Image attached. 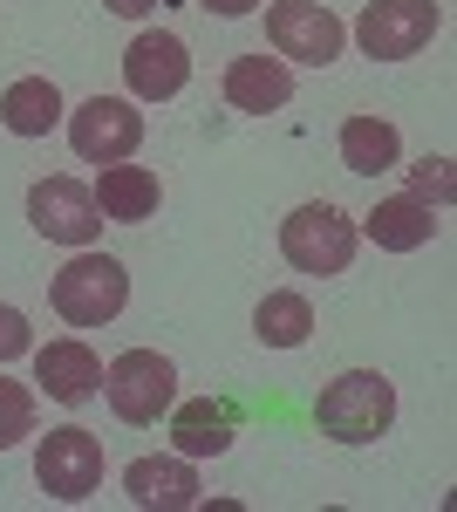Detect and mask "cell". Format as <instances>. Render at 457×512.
Returning a JSON list of instances; mask_svg holds the SVG:
<instances>
[{"instance_id":"6da1fadb","label":"cell","mask_w":457,"mask_h":512,"mask_svg":"<svg viewBox=\"0 0 457 512\" xmlns=\"http://www.w3.org/2000/svg\"><path fill=\"white\" fill-rule=\"evenodd\" d=\"M314 424L335 444H376L396 424V383L376 376V369H348L314 396Z\"/></svg>"},{"instance_id":"7a4b0ae2","label":"cell","mask_w":457,"mask_h":512,"mask_svg":"<svg viewBox=\"0 0 457 512\" xmlns=\"http://www.w3.org/2000/svg\"><path fill=\"white\" fill-rule=\"evenodd\" d=\"M280 253H287L294 274H321V280L348 274V260H355V219H348L342 205H328V198L294 205L280 219Z\"/></svg>"},{"instance_id":"3957f363","label":"cell","mask_w":457,"mask_h":512,"mask_svg":"<svg viewBox=\"0 0 457 512\" xmlns=\"http://www.w3.org/2000/svg\"><path fill=\"white\" fill-rule=\"evenodd\" d=\"M48 301H55V315L69 321V328H103V321L123 315L130 274H123V260H110V253H76V260L55 274Z\"/></svg>"},{"instance_id":"277c9868","label":"cell","mask_w":457,"mask_h":512,"mask_svg":"<svg viewBox=\"0 0 457 512\" xmlns=\"http://www.w3.org/2000/svg\"><path fill=\"white\" fill-rule=\"evenodd\" d=\"M103 396H110V410L123 424H157L178 403V369H171V355H157V349H130L103 369Z\"/></svg>"},{"instance_id":"5b68a950","label":"cell","mask_w":457,"mask_h":512,"mask_svg":"<svg viewBox=\"0 0 457 512\" xmlns=\"http://www.w3.org/2000/svg\"><path fill=\"white\" fill-rule=\"evenodd\" d=\"M444 28V7L437 0H369L362 21H355V41L369 62H410L430 48V35Z\"/></svg>"},{"instance_id":"8992f818","label":"cell","mask_w":457,"mask_h":512,"mask_svg":"<svg viewBox=\"0 0 457 512\" xmlns=\"http://www.w3.org/2000/svg\"><path fill=\"white\" fill-rule=\"evenodd\" d=\"M69 144L82 164H123L144 144V110L130 96H89L69 110Z\"/></svg>"},{"instance_id":"52a82bcc","label":"cell","mask_w":457,"mask_h":512,"mask_svg":"<svg viewBox=\"0 0 457 512\" xmlns=\"http://www.w3.org/2000/svg\"><path fill=\"white\" fill-rule=\"evenodd\" d=\"M267 41H273V55H287V62L328 69V62L348 48V28L321 7V0H273L267 7Z\"/></svg>"},{"instance_id":"ba28073f","label":"cell","mask_w":457,"mask_h":512,"mask_svg":"<svg viewBox=\"0 0 457 512\" xmlns=\"http://www.w3.org/2000/svg\"><path fill=\"white\" fill-rule=\"evenodd\" d=\"M35 478H41V492H48V499H62V506H82V499L103 485V444L82 431V424H62V431L41 437Z\"/></svg>"},{"instance_id":"9c48e42d","label":"cell","mask_w":457,"mask_h":512,"mask_svg":"<svg viewBox=\"0 0 457 512\" xmlns=\"http://www.w3.org/2000/svg\"><path fill=\"white\" fill-rule=\"evenodd\" d=\"M28 226L55 246H96L103 212H96V192L76 178H35L28 185Z\"/></svg>"},{"instance_id":"30bf717a","label":"cell","mask_w":457,"mask_h":512,"mask_svg":"<svg viewBox=\"0 0 457 512\" xmlns=\"http://www.w3.org/2000/svg\"><path fill=\"white\" fill-rule=\"evenodd\" d=\"M123 82H130V96L137 103H171L178 89L191 82V55L178 35H137L130 48H123Z\"/></svg>"},{"instance_id":"8fae6325","label":"cell","mask_w":457,"mask_h":512,"mask_svg":"<svg viewBox=\"0 0 457 512\" xmlns=\"http://www.w3.org/2000/svg\"><path fill=\"white\" fill-rule=\"evenodd\" d=\"M35 383L48 390V403H89V396L103 390V362H96V349L89 342H48V349H35Z\"/></svg>"},{"instance_id":"7c38bea8","label":"cell","mask_w":457,"mask_h":512,"mask_svg":"<svg viewBox=\"0 0 457 512\" xmlns=\"http://www.w3.org/2000/svg\"><path fill=\"white\" fill-rule=\"evenodd\" d=\"M123 492L151 512H191L205 485H198V472L185 458H137V465H123Z\"/></svg>"},{"instance_id":"4fadbf2b","label":"cell","mask_w":457,"mask_h":512,"mask_svg":"<svg viewBox=\"0 0 457 512\" xmlns=\"http://www.w3.org/2000/svg\"><path fill=\"white\" fill-rule=\"evenodd\" d=\"M287 96H294V76H287L280 55H239V62H226V103L232 110L273 117V110H287Z\"/></svg>"},{"instance_id":"5bb4252c","label":"cell","mask_w":457,"mask_h":512,"mask_svg":"<svg viewBox=\"0 0 457 512\" xmlns=\"http://www.w3.org/2000/svg\"><path fill=\"white\" fill-rule=\"evenodd\" d=\"M103 178H96V212L103 219H116V226H144V219H157V198H164V185H157V171H144V164H96Z\"/></svg>"},{"instance_id":"9a60e30c","label":"cell","mask_w":457,"mask_h":512,"mask_svg":"<svg viewBox=\"0 0 457 512\" xmlns=\"http://www.w3.org/2000/svg\"><path fill=\"white\" fill-rule=\"evenodd\" d=\"M171 437H178L185 458H219V451H232V437H239L232 396H191V403H178L171 410Z\"/></svg>"},{"instance_id":"2e32d148","label":"cell","mask_w":457,"mask_h":512,"mask_svg":"<svg viewBox=\"0 0 457 512\" xmlns=\"http://www.w3.org/2000/svg\"><path fill=\"white\" fill-rule=\"evenodd\" d=\"M362 233L376 239L382 253H417V246H430V239H437V205L396 192V198H382L376 212L362 219Z\"/></svg>"},{"instance_id":"e0dca14e","label":"cell","mask_w":457,"mask_h":512,"mask_svg":"<svg viewBox=\"0 0 457 512\" xmlns=\"http://www.w3.org/2000/svg\"><path fill=\"white\" fill-rule=\"evenodd\" d=\"M0 123H7V137H48V130L62 123V89H55L48 76L7 82V96H0Z\"/></svg>"},{"instance_id":"ac0fdd59","label":"cell","mask_w":457,"mask_h":512,"mask_svg":"<svg viewBox=\"0 0 457 512\" xmlns=\"http://www.w3.org/2000/svg\"><path fill=\"white\" fill-rule=\"evenodd\" d=\"M342 164L355 171V178H382V171H396V164H403V137H396V123L348 117L342 123Z\"/></svg>"},{"instance_id":"d6986e66","label":"cell","mask_w":457,"mask_h":512,"mask_svg":"<svg viewBox=\"0 0 457 512\" xmlns=\"http://www.w3.org/2000/svg\"><path fill=\"white\" fill-rule=\"evenodd\" d=\"M253 335H260L267 349H301L307 335H314V308H307L301 294H267V301L253 308Z\"/></svg>"},{"instance_id":"ffe728a7","label":"cell","mask_w":457,"mask_h":512,"mask_svg":"<svg viewBox=\"0 0 457 512\" xmlns=\"http://www.w3.org/2000/svg\"><path fill=\"white\" fill-rule=\"evenodd\" d=\"M21 437H35V390L0 376V451H14Z\"/></svg>"},{"instance_id":"44dd1931","label":"cell","mask_w":457,"mask_h":512,"mask_svg":"<svg viewBox=\"0 0 457 512\" xmlns=\"http://www.w3.org/2000/svg\"><path fill=\"white\" fill-rule=\"evenodd\" d=\"M457 178H451V158H423L417 178H410V198H423V205H451Z\"/></svg>"},{"instance_id":"7402d4cb","label":"cell","mask_w":457,"mask_h":512,"mask_svg":"<svg viewBox=\"0 0 457 512\" xmlns=\"http://www.w3.org/2000/svg\"><path fill=\"white\" fill-rule=\"evenodd\" d=\"M28 349H35V328H28V315L0 301V362H14V355H28Z\"/></svg>"},{"instance_id":"603a6c76","label":"cell","mask_w":457,"mask_h":512,"mask_svg":"<svg viewBox=\"0 0 457 512\" xmlns=\"http://www.w3.org/2000/svg\"><path fill=\"white\" fill-rule=\"evenodd\" d=\"M198 7H205V14H226V21H239V14H253L260 0H198Z\"/></svg>"},{"instance_id":"cb8c5ba5","label":"cell","mask_w":457,"mask_h":512,"mask_svg":"<svg viewBox=\"0 0 457 512\" xmlns=\"http://www.w3.org/2000/svg\"><path fill=\"white\" fill-rule=\"evenodd\" d=\"M103 7H110V14H123V21H144L157 0H103Z\"/></svg>"}]
</instances>
